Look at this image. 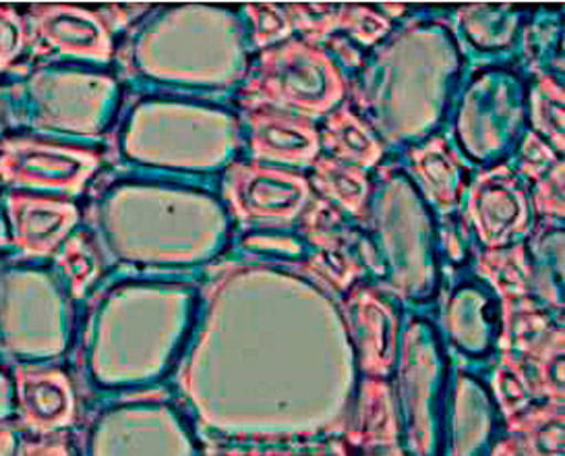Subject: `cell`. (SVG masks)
Returning <instances> with one entry per match:
<instances>
[{
    "label": "cell",
    "instance_id": "3",
    "mask_svg": "<svg viewBox=\"0 0 565 456\" xmlns=\"http://www.w3.org/2000/svg\"><path fill=\"white\" fill-rule=\"evenodd\" d=\"M18 392L19 406L28 425L52 430L68 422L71 392L63 373L19 370Z\"/></svg>",
    "mask_w": 565,
    "mask_h": 456
},
{
    "label": "cell",
    "instance_id": "6",
    "mask_svg": "<svg viewBox=\"0 0 565 456\" xmlns=\"http://www.w3.org/2000/svg\"><path fill=\"white\" fill-rule=\"evenodd\" d=\"M28 456H65V450L56 446H38Z\"/></svg>",
    "mask_w": 565,
    "mask_h": 456
},
{
    "label": "cell",
    "instance_id": "2",
    "mask_svg": "<svg viewBox=\"0 0 565 456\" xmlns=\"http://www.w3.org/2000/svg\"><path fill=\"white\" fill-rule=\"evenodd\" d=\"M11 214L15 219L19 247L38 255L52 252L75 219V210L65 203L25 195L11 198Z\"/></svg>",
    "mask_w": 565,
    "mask_h": 456
},
{
    "label": "cell",
    "instance_id": "4",
    "mask_svg": "<svg viewBox=\"0 0 565 456\" xmlns=\"http://www.w3.org/2000/svg\"><path fill=\"white\" fill-rule=\"evenodd\" d=\"M38 30L65 52H100V34L87 13L75 9H38Z\"/></svg>",
    "mask_w": 565,
    "mask_h": 456
},
{
    "label": "cell",
    "instance_id": "1",
    "mask_svg": "<svg viewBox=\"0 0 565 456\" xmlns=\"http://www.w3.org/2000/svg\"><path fill=\"white\" fill-rule=\"evenodd\" d=\"M89 169L92 162L84 152L38 141L4 144V156L0 158V174L4 181L52 189L79 185Z\"/></svg>",
    "mask_w": 565,
    "mask_h": 456
},
{
    "label": "cell",
    "instance_id": "5",
    "mask_svg": "<svg viewBox=\"0 0 565 456\" xmlns=\"http://www.w3.org/2000/svg\"><path fill=\"white\" fill-rule=\"evenodd\" d=\"M23 46L21 19L13 9L0 7V67L11 63Z\"/></svg>",
    "mask_w": 565,
    "mask_h": 456
}]
</instances>
